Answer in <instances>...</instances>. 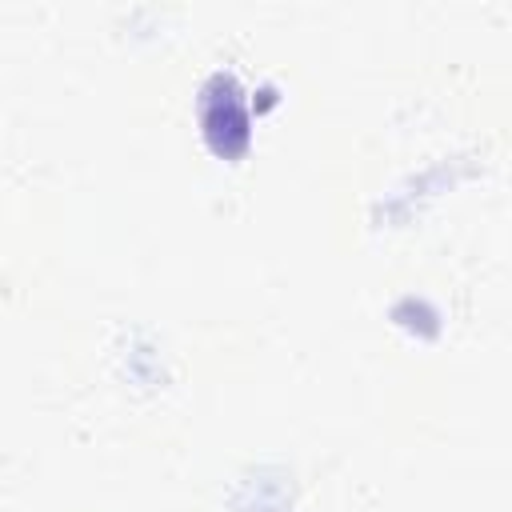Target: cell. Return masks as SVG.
I'll return each mask as SVG.
<instances>
[{
    "instance_id": "obj_1",
    "label": "cell",
    "mask_w": 512,
    "mask_h": 512,
    "mask_svg": "<svg viewBox=\"0 0 512 512\" xmlns=\"http://www.w3.org/2000/svg\"><path fill=\"white\" fill-rule=\"evenodd\" d=\"M200 132L204 144L220 156V160H236L248 152L252 140V116L244 104V92L236 84L232 72H216L204 88H200Z\"/></svg>"
}]
</instances>
